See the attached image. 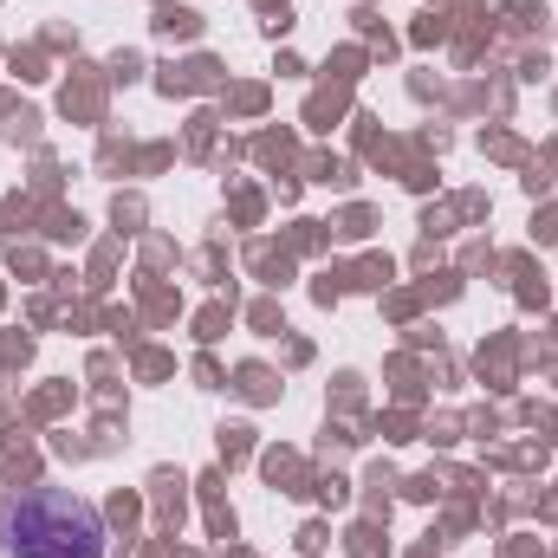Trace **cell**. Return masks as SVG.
Instances as JSON below:
<instances>
[{
  "instance_id": "obj_1",
  "label": "cell",
  "mask_w": 558,
  "mask_h": 558,
  "mask_svg": "<svg viewBox=\"0 0 558 558\" xmlns=\"http://www.w3.org/2000/svg\"><path fill=\"white\" fill-rule=\"evenodd\" d=\"M0 539L13 558H105V520L65 487H26L20 500H7Z\"/></svg>"
}]
</instances>
